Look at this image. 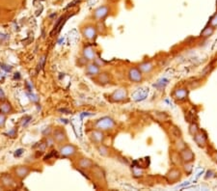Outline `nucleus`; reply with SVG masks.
Wrapping results in <instances>:
<instances>
[{
    "mask_svg": "<svg viewBox=\"0 0 217 191\" xmlns=\"http://www.w3.org/2000/svg\"><path fill=\"white\" fill-rule=\"evenodd\" d=\"M92 173H93V176L100 181H105V174H104L103 170L100 167H93L92 168Z\"/></svg>",
    "mask_w": 217,
    "mask_h": 191,
    "instance_id": "21",
    "label": "nucleus"
},
{
    "mask_svg": "<svg viewBox=\"0 0 217 191\" xmlns=\"http://www.w3.org/2000/svg\"><path fill=\"white\" fill-rule=\"evenodd\" d=\"M52 137L54 141L59 145H62L68 141V135L66 130L62 127H57L52 131Z\"/></svg>",
    "mask_w": 217,
    "mask_h": 191,
    "instance_id": "6",
    "label": "nucleus"
},
{
    "mask_svg": "<svg viewBox=\"0 0 217 191\" xmlns=\"http://www.w3.org/2000/svg\"><path fill=\"white\" fill-rule=\"evenodd\" d=\"M6 124V114L0 111V127H4Z\"/></svg>",
    "mask_w": 217,
    "mask_h": 191,
    "instance_id": "34",
    "label": "nucleus"
},
{
    "mask_svg": "<svg viewBox=\"0 0 217 191\" xmlns=\"http://www.w3.org/2000/svg\"><path fill=\"white\" fill-rule=\"evenodd\" d=\"M77 166L79 169L81 170H90L94 167V162L92 159L88 158V157H82L80 158L78 162H77Z\"/></svg>",
    "mask_w": 217,
    "mask_h": 191,
    "instance_id": "18",
    "label": "nucleus"
},
{
    "mask_svg": "<svg viewBox=\"0 0 217 191\" xmlns=\"http://www.w3.org/2000/svg\"><path fill=\"white\" fill-rule=\"evenodd\" d=\"M182 169H183V172L187 174V175H190L193 171V162H185V163H182Z\"/></svg>",
    "mask_w": 217,
    "mask_h": 191,
    "instance_id": "30",
    "label": "nucleus"
},
{
    "mask_svg": "<svg viewBox=\"0 0 217 191\" xmlns=\"http://www.w3.org/2000/svg\"><path fill=\"white\" fill-rule=\"evenodd\" d=\"M188 95H189V91L187 88H184V87H181V88L178 89H175L172 96L173 98L178 100V101H184L186 100L188 98Z\"/></svg>",
    "mask_w": 217,
    "mask_h": 191,
    "instance_id": "11",
    "label": "nucleus"
},
{
    "mask_svg": "<svg viewBox=\"0 0 217 191\" xmlns=\"http://www.w3.org/2000/svg\"><path fill=\"white\" fill-rule=\"evenodd\" d=\"M23 153H24V150H23V149H19V150L15 151V157H19V156H20Z\"/></svg>",
    "mask_w": 217,
    "mask_h": 191,
    "instance_id": "40",
    "label": "nucleus"
},
{
    "mask_svg": "<svg viewBox=\"0 0 217 191\" xmlns=\"http://www.w3.org/2000/svg\"><path fill=\"white\" fill-rule=\"evenodd\" d=\"M214 32H215V28H213V27L211 26V25H207V26L202 31V33H201L200 37L203 38V39L211 38V37L214 34Z\"/></svg>",
    "mask_w": 217,
    "mask_h": 191,
    "instance_id": "23",
    "label": "nucleus"
},
{
    "mask_svg": "<svg viewBox=\"0 0 217 191\" xmlns=\"http://www.w3.org/2000/svg\"><path fill=\"white\" fill-rule=\"evenodd\" d=\"M180 155H181V161L182 163H185V162H193L195 159V155L194 153L192 152V151L189 149V148H185L183 149L182 151L180 152Z\"/></svg>",
    "mask_w": 217,
    "mask_h": 191,
    "instance_id": "14",
    "label": "nucleus"
},
{
    "mask_svg": "<svg viewBox=\"0 0 217 191\" xmlns=\"http://www.w3.org/2000/svg\"><path fill=\"white\" fill-rule=\"evenodd\" d=\"M199 130H200V129H199V126H198V125L195 124V123H191V124L189 125V126H188V132H189V134L191 135V136H194V135H195Z\"/></svg>",
    "mask_w": 217,
    "mask_h": 191,
    "instance_id": "29",
    "label": "nucleus"
},
{
    "mask_svg": "<svg viewBox=\"0 0 217 191\" xmlns=\"http://www.w3.org/2000/svg\"><path fill=\"white\" fill-rule=\"evenodd\" d=\"M82 55L85 60L87 61H95L96 58V52L95 50L94 47L88 45V46H85L84 49H82Z\"/></svg>",
    "mask_w": 217,
    "mask_h": 191,
    "instance_id": "17",
    "label": "nucleus"
},
{
    "mask_svg": "<svg viewBox=\"0 0 217 191\" xmlns=\"http://www.w3.org/2000/svg\"><path fill=\"white\" fill-rule=\"evenodd\" d=\"M1 189H2V187H1V186H0V190H1Z\"/></svg>",
    "mask_w": 217,
    "mask_h": 191,
    "instance_id": "45",
    "label": "nucleus"
},
{
    "mask_svg": "<svg viewBox=\"0 0 217 191\" xmlns=\"http://www.w3.org/2000/svg\"><path fill=\"white\" fill-rule=\"evenodd\" d=\"M0 100H5V94L1 88H0Z\"/></svg>",
    "mask_w": 217,
    "mask_h": 191,
    "instance_id": "44",
    "label": "nucleus"
},
{
    "mask_svg": "<svg viewBox=\"0 0 217 191\" xmlns=\"http://www.w3.org/2000/svg\"><path fill=\"white\" fill-rule=\"evenodd\" d=\"M96 81L100 85H106L110 83L111 81L110 74L107 73V71H100V73L96 76Z\"/></svg>",
    "mask_w": 217,
    "mask_h": 191,
    "instance_id": "19",
    "label": "nucleus"
},
{
    "mask_svg": "<svg viewBox=\"0 0 217 191\" xmlns=\"http://www.w3.org/2000/svg\"><path fill=\"white\" fill-rule=\"evenodd\" d=\"M132 172L134 174L135 177H141L142 174H143V171L140 169V168H137V167H133L132 168Z\"/></svg>",
    "mask_w": 217,
    "mask_h": 191,
    "instance_id": "37",
    "label": "nucleus"
},
{
    "mask_svg": "<svg viewBox=\"0 0 217 191\" xmlns=\"http://www.w3.org/2000/svg\"><path fill=\"white\" fill-rule=\"evenodd\" d=\"M90 139L93 143H95V144L98 146L100 144H102L104 139H105V136H104V133L102 130L100 129H94L91 131L90 133Z\"/></svg>",
    "mask_w": 217,
    "mask_h": 191,
    "instance_id": "12",
    "label": "nucleus"
},
{
    "mask_svg": "<svg viewBox=\"0 0 217 191\" xmlns=\"http://www.w3.org/2000/svg\"><path fill=\"white\" fill-rule=\"evenodd\" d=\"M100 73V66H99L96 63L91 62V63H89V64H88V65L86 66L85 74H86L87 75L96 77Z\"/></svg>",
    "mask_w": 217,
    "mask_h": 191,
    "instance_id": "15",
    "label": "nucleus"
},
{
    "mask_svg": "<svg viewBox=\"0 0 217 191\" xmlns=\"http://www.w3.org/2000/svg\"><path fill=\"white\" fill-rule=\"evenodd\" d=\"M139 68V70L142 71L143 74H151L152 70H154L155 67H154V64H152L151 61H145L140 63L139 65L137 66Z\"/></svg>",
    "mask_w": 217,
    "mask_h": 191,
    "instance_id": "20",
    "label": "nucleus"
},
{
    "mask_svg": "<svg viewBox=\"0 0 217 191\" xmlns=\"http://www.w3.org/2000/svg\"><path fill=\"white\" fill-rule=\"evenodd\" d=\"M78 152L77 147L74 144H66L64 143L59 148L58 153L63 157H72L74 156Z\"/></svg>",
    "mask_w": 217,
    "mask_h": 191,
    "instance_id": "2",
    "label": "nucleus"
},
{
    "mask_svg": "<svg viewBox=\"0 0 217 191\" xmlns=\"http://www.w3.org/2000/svg\"><path fill=\"white\" fill-rule=\"evenodd\" d=\"M6 135H8V137H11V138H15V136L18 135V129H12L9 132L6 133Z\"/></svg>",
    "mask_w": 217,
    "mask_h": 191,
    "instance_id": "35",
    "label": "nucleus"
},
{
    "mask_svg": "<svg viewBox=\"0 0 217 191\" xmlns=\"http://www.w3.org/2000/svg\"><path fill=\"white\" fill-rule=\"evenodd\" d=\"M0 184L4 188H15L18 186V181L9 174H4L0 177Z\"/></svg>",
    "mask_w": 217,
    "mask_h": 191,
    "instance_id": "7",
    "label": "nucleus"
},
{
    "mask_svg": "<svg viewBox=\"0 0 217 191\" xmlns=\"http://www.w3.org/2000/svg\"><path fill=\"white\" fill-rule=\"evenodd\" d=\"M55 155H56V153H54V151H52V153H51L50 155H46V156L44 158V160H45V161H46V160H48V159H49L50 157H54Z\"/></svg>",
    "mask_w": 217,
    "mask_h": 191,
    "instance_id": "41",
    "label": "nucleus"
},
{
    "mask_svg": "<svg viewBox=\"0 0 217 191\" xmlns=\"http://www.w3.org/2000/svg\"><path fill=\"white\" fill-rule=\"evenodd\" d=\"M80 1H81V0H74V1H72V2H70V3H69V4H68V6L66 7V9H69V8H70V7L75 6V4H78Z\"/></svg>",
    "mask_w": 217,
    "mask_h": 191,
    "instance_id": "39",
    "label": "nucleus"
},
{
    "mask_svg": "<svg viewBox=\"0 0 217 191\" xmlns=\"http://www.w3.org/2000/svg\"><path fill=\"white\" fill-rule=\"evenodd\" d=\"M182 176V172L179 168H172L168 171L166 174V180L169 184H175V182L179 181Z\"/></svg>",
    "mask_w": 217,
    "mask_h": 191,
    "instance_id": "8",
    "label": "nucleus"
},
{
    "mask_svg": "<svg viewBox=\"0 0 217 191\" xmlns=\"http://www.w3.org/2000/svg\"><path fill=\"white\" fill-rule=\"evenodd\" d=\"M96 149H98V152L100 155L102 156H108L110 155V150L108 149V147L106 146H104L103 144H100L98 145V147H96Z\"/></svg>",
    "mask_w": 217,
    "mask_h": 191,
    "instance_id": "26",
    "label": "nucleus"
},
{
    "mask_svg": "<svg viewBox=\"0 0 217 191\" xmlns=\"http://www.w3.org/2000/svg\"><path fill=\"white\" fill-rule=\"evenodd\" d=\"M7 36L6 35H4V34H2V33H0V44H2L3 42H5L6 40H7Z\"/></svg>",
    "mask_w": 217,
    "mask_h": 191,
    "instance_id": "42",
    "label": "nucleus"
},
{
    "mask_svg": "<svg viewBox=\"0 0 217 191\" xmlns=\"http://www.w3.org/2000/svg\"><path fill=\"white\" fill-rule=\"evenodd\" d=\"M96 129H100L102 131H108V130H112L115 129L116 126V122L114 121V119H112L111 117H102L100 119H99L98 121L95 124Z\"/></svg>",
    "mask_w": 217,
    "mask_h": 191,
    "instance_id": "1",
    "label": "nucleus"
},
{
    "mask_svg": "<svg viewBox=\"0 0 217 191\" xmlns=\"http://www.w3.org/2000/svg\"><path fill=\"white\" fill-rule=\"evenodd\" d=\"M45 55H43V56L40 58L39 64H38V68H37V71L42 70V69L45 66Z\"/></svg>",
    "mask_w": 217,
    "mask_h": 191,
    "instance_id": "32",
    "label": "nucleus"
},
{
    "mask_svg": "<svg viewBox=\"0 0 217 191\" xmlns=\"http://www.w3.org/2000/svg\"><path fill=\"white\" fill-rule=\"evenodd\" d=\"M55 143H56V142L54 141L53 137H52V136H49V135H48L47 138H46V140H45V144H46L47 148H51V147H53Z\"/></svg>",
    "mask_w": 217,
    "mask_h": 191,
    "instance_id": "33",
    "label": "nucleus"
},
{
    "mask_svg": "<svg viewBox=\"0 0 217 191\" xmlns=\"http://www.w3.org/2000/svg\"><path fill=\"white\" fill-rule=\"evenodd\" d=\"M0 111H1L2 113L6 114V115H9V114H12L13 111H14V108L11 104V102L9 101H4L1 103V105H0Z\"/></svg>",
    "mask_w": 217,
    "mask_h": 191,
    "instance_id": "22",
    "label": "nucleus"
},
{
    "mask_svg": "<svg viewBox=\"0 0 217 191\" xmlns=\"http://www.w3.org/2000/svg\"><path fill=\"white\" fill-rule=\"evenodd\" d=\"M171 161L175 164V165H180L182 163L181 158L180 155V152L179 153H173L171 155Z\"/></svg>",
    "mask_w": 217,
    "mask_h": 191,
    "instance_id": "28",
    "label": "nucleus"
},
{
    "mask_svg": "<svg viewBox=\"0 0 217 191\" xmlns=\"http://www.w3.org/2000/svg\"><path fill=\"white\" fill-rule=\"evenodd\" d=\"M216 8H217V1H216Z\"/></svg>",
    "mask_w": 217,
    "mask_h": 191,
    "instance_id": "46",
    "label": "nucleus"
},
{
    "mask_svg": "<svg viewBox=\"0 0 217 191\" xmlns=\"http://www.w3.org/2000/svg\"><path fill=\"white\" fill-rule=\"evenodd\" d=\"M168 83H169V80H168V79H167V78H165V77H162V78L158 79L157 82L154 84V86H155V87H156V88H158V89H162V88H164L165 86H167V85H168Z\"/></svg>",
    "mask_w": 217,
    "mask_h": 191,
    "instance_id": "27",
    "label": "nucleus"
},
{
    "mask_svg": "<svg viewBox=\"0 0 217 191\" xmlns=\"http://www.w3.org/2000/svg\"><path fill=\"white\" fill-rule=\"evenodd\" d=\"M31 119H32V118L29 117V116H27V117H25V118H23V119H22V125H23V126H26L27 124H29V122H30Z\"/></svg>",
    "mask_w": 217,
    "mask_h": 191,
    "instance_id": "38",
    "label": "nucleus"
},
{
    "mask_svg": "<svg viewBox=\"0 0 217 191\" xmlns=\"http://www.w3.org/2000/svg\"><path fill=\"white\" fill-rule=\"evenodd\" d=\"M127 77L128 79L134 83H140L143 81V73L139 70L138 67H131L127 70Z\"/></svg>",
    "mask_w": 217,
    "mask_h": 191,
    "instance_id": "4",
    "label": "nucleus"
},
{
    "mask_svg": "<svg viewBox=\"0 0 217 191\" xmlns=\"http://www.w3.org/2000/svg\"><path fill=\"white\" fill-rule=\"evenodd\" d=\"M169 131H170L171 136H172L174 139L181 138V135H182L181 129H179L178 126H176V125H171V126H170V129H169Z\"/></svg>",
    "mask_w": 217,
    "mask_h": 191,
    "instance_id": "24",
    "label": "nucleus"
},
{
    "mask_svg": "<svg viewBox=\"0 0 217 191\" xmlns=\"http://www.w3.org/2000/svg\"><path fill=\"white\" fill-rule=\"evenodd\" d=\"M149 93V88H146V87L138 88L132 93V100L135 101H143L148 98Z\"/></svg>",
    "mask_w": 217,
    "mask_h": 191,
    "instance_id": "10",
    "label": "nucleus"
},
{
    "mask_svg": "<svg viewBox=\"0 0 217 191\" xmlns=\"http://www.w3.org/2000/svg\"><path fill=\"white\" fill-rule=\"evenodd\" d=\"M64 21H65V18H64V17H61V18L57 20V22H56V24L54 25V29H53V31H52V33H53L54 31L57 30L58 26H61V27H62V22H64ZM52 33H51V34H52Z\"/></svg>",
    "mask_w": 217,
    "mask_h": 191,
    "instance_id": "36",
    "label": "nucleus"
},
{
    "mask_svg": "<svg viewBox=\"0 0 217 191\" xmlns=\"http://www.w3.org/2000/svg\"><path fill=\"white\" fill-rule=\"evenodd\" d=\"M208 25L212 26L213 28H217V13H215L211 17L210 22H208Z\"/></svg>",
    "mask_w": 217,
    "mask_h": 191,
    "instance_id": "31",
    "label": "nucleus"
},
{
    "mask_svg": "<svg viewBox=\"0 0 217 191\" xmlns=\"http://www.w3.org/2000/svg\"><path fill=\"white\" fill-rule=\"evenodd\" d=\"M110 7L107 5H102L96 8L93 12V18L96 20H103L110 14Z\"/></svg>",
    "mask_w": 217,
    "mask_h": 191,
    "instance_id": "5",
    "label": "nucleus"
},
{
    "mask_svg": "<svg viewBox=\"0 0 217 191\" xmlns=\"http://www.w3.org/2000/svg\"><path fill=\"white\" fill-rule=\"evenodd\" d=\"M98 1H99V0H89V1H88V6L91 7V6L98 3Z\"/></svg>",
    "mask_w": 217,
    "mask_h": 191,
    "instance_id": "43",
    "label": "nucleus"
},
{
    "mask_svg": "<svg viewBox=\"0 0 217 191\" xmlns=\"http://www.w3.org/2000/svg\"><path fill=\"white\" fill-rule=\"evenodd\" d=\"M127 99V91L126 88H119L110 95V100L114 102H121Z\"/></svg>",
    "mask_w": 217,
    "mask_h": 191,
    "instance_id": "9",
    "label": "nucleus"
},
{
    "mask_svg": "<svg viewBox=\"0 0 217 191\" xmlns=\"http://www.w3.org/2000/svg\"><path fill=\"white\" fill-rule=\"evenodd\" d=\"M193 138H194L195 143L200 148H206V145H207V137H206V135L205 134V132L199 130L194 135V136H193Z\"/></svg>",
    "mask_w": 217,
    "mask_h": 191,
    "instance_id": "16",
    "label": "nucleus"
},
{
    "mask_svg": "<svg viewBox=\"0 0 217 191\" xmlns=\"http://www.w3.org/2000/svg\"><path fill=\"white\" fill-rule=\"evenodd\" d=\"M175 147H176V150L178 151V152H181L183 149H185L187 146L185 144V142L182 140V138H178V139H175Z\"/></svg>",
    "mask_w": 217,
    "mask_h": 191,
    "instance_id": "25",
    "label": "nucleus"
},
{
    "mask_svg": "<svg viewBox=\"0 0 217 191\" xmlns=\"http://www.w3.org/2000/svg\"><path fill=\"white\" fill-rule=\"evenodd\" d=\"M82 36L88 41H94L98 36V27L94 24H87L82 28Z\"/></svg>",
    "mask_w": 217,
    "mask_h": 191,
    "instance_id": "3",
    "label": "nucleus"
},
{
    "mask_svg": "<svg viewBox=\"0 0 217 191\" xmlns=\"http://www.w3.org/2000/svg\"><path fill=\"white\" fill-rule=\"evenodd\" d=\"M30 171H31V169L26 165H19L18 167H15V170H14L15 178H18L19 180L25 179L29 175Z\"/></svg>",
    "mask_w": 217,
    "mask_h": 191,
    "instance_id": "13",
    "label": "nucleus"
}]
</instances>
